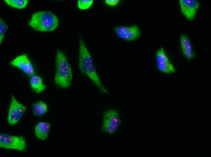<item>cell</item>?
<instances>
[{
  "label": "cell",
  "instance_id": "13",
  "mask_svg": "<svg viewBox=\"0 0 211 157\" xmlns=\"http://www.w3.org/2000/svg\"><path fill=\"white\" fill-rule=\"evenodd\" d=\"M30 78V86L34 92L39 94L47 88V86L44 84L42 78L39 75L35 74Z\"/></svg>",
  "mask_w": 211,
  "mask_h": 157
},
{
  "label": "cell",
  "instance_id": "2",
  "mask_svg": "<svg viewBox=\"0 0 211 157\" xmlns=\"http://www.w3.org/2000/svg\"><path fill=\"white\" fill-rule=\"evenodd\" d=\"M56 72L54 82L56 85L62 88L67 89L71 85L72 72L66 56L61 50L57 51L55 57Z\"/></svg>",
  "mask_w": 211,
  "mask_h": 157
},
{
  "label": "cell",
  "instance_id": "17",
  "mask_svg": "<svg viewBox=\"0 0 211 157\" xmlns=\"http://www.w3.org/2000/svg\"><path fill=\"white\" fill-rule=\"evenodd\" d=\"M8 26L3 20L0 19V44L2 43L5 32L8 29Z\"/></svg>",
  "mask_w": 211,
  "mask_h": 157
},
{
  "label": "cell",
  "instance_id": "9",
  "mask_svg": "<svg viewBox=\"0 0 211 157\" xmlns=\"http://www.w3.org/2000/svg\"><path fill=\"white\" fill-rule=\"evenodd\" d=\"M114 30L119 37L127 41L137 39L141 34L140 29L136 25L131 26H120L115 27Z\"/></svg>",
  "mask_w": 211,
  "mask_h": 157
},
{
  "label": "cell",
  "instance_id": "10",
  "mask_svg": "<svg viewBox=\"0 0 211 157\" xmlns=\"http://www.w3.org/2000/svg\"><path fill=\"white\" fill-rule=\"evenodd\" d=\"M181 11L183 14L189 21L193 20L199 6L196 0H179Z\"/></svg>",
  "mask_w": 211,
  "mask_h": 157
},
{
  "label": "cell",
  "instance_id": "12",
  "mask_svg": "<svg viewBox=\"0 0 211 157\" xmlns=\"http://www.w3.org/2000/svg\"><path fill=\"white\" fill-rule=\"evenodd\" d=\"M51 127V124L48 122L40 121L37 123L35 127V132L37 138L42 141L46 139Z\"/></svg>",
  "mask_w": 211,
  "mask_h": 157
},
{
  "label": "cell",
  "instance_id": "8",
  "mask_svg": "<svg viewBox=\"0 0 211 157\" xmlns=\"http://www.w3.org/2000/svg\"><path fill=\"white\" fill-rule=\"evenodd\" d=\"M156 61L157 68L161 72L167 74L176 72V70L169 61L163 47L157 51Z\"/></svg>",
  "mask_w": 211,
  "mask_h": 157
},
{
  "label": "cell",
  "instance_id": "7",
  "mask_svg": "<svg viewBox=\"0 0 211 157\" xmlns=\"http://www.w3.org/2000/svg\"><path fill=\"white\" fill-rule=\"evenodd\" d=\"M9 63L12 66L22 70L30 77L35 74V68L26 54L17 56Z\"/></svg>",
  "mask_w": 211,
  "mask_h": 157
},
{
  "label": "cell",
  "instance_id": "14",
  "mask_svg": "<svg viewBox=\"0 0 211 157\" xmlns=\"http://www.w3.org/2000/svg\"><path fill=\"white\" fill-rule=\"evenodd\" d=\"M47 104L44 101H40L32 104V111L34 115L41 117L48 111Z\"/></svg>",
  "mask_w": 211,
  "mask_h": 157
},
{
  "label": "cell",
  "instance_id": "1",
  "mask_svg": "<svg viewBox=\"0 0 211 157\" xmlns=\"http://www.w3.org/2000/svg\"><path fill=\"white\" fill-rule=\"evenodd\" d=\"M79 67L82 73L87 76L101 92L108 93L98 74L92 56L81 38L79 41Z\"/></svg>",
  "mask_w": 211,
  "mask_h": 157
},
{
  "label": "cell",
  "instance_id": "18",
  "mask_svg": "<svg viewBox=\"0 0 211 157\" xmlns=\"http://www.w3.org/2000/svg\"><path fill=\"white\" fill-rule=\"evenodd\" d=\"M119 0H106L105 3L107 5L113 6L117 5L119 2Z\"/></svg>",
  "mask_w": 211,
  "mask_h": 157
},
{
  "label": "cell",
  "instance_id": "3",
  "mask_svg": "<svg viewBox=\"0 0 211 157\" xmlns=\"http://www.w3.org/2000/svg\"><path fill=\"white\" fill-rule=\"evenodd\" d=\"M59 21L53 13L49 11H41L33 13L28 25L35 31H52L58 27Z\"/></svg>",
  "mask_w": 211,
  "mask_h": 157
},
{
  "label": "cell",
  "instance_id": "15",
  "mask_svg": "<svg viewBox=\"0 0 211 157\" xmlns=\"http://www.w3.org/2000/svg\"><path fill=\"white\" fill-rule=\"evenodd\" d=\"M4 1L8 5L19 9L24 8L28 3V0H5Z\"/></svg>",
  "mask_w": 211,
  "mask_h": 157
},
{
  "label": "cell",
  "instance_id": "16",
  "mask_svg": "<svg viewBox=\"0 0 211 157\" xmlns=\"http://www.w3.org/2000/svg\"><path fill=\"white\" fill-rule=\"evenodd\" d=\"M93 2V0H79L78 6L80 10H85L90 8Z\"/></svg>",
  "mask_w": 211,
  "mask_h": 157
},
{
  "label": "cell",
  "instance_id": "6",
  "mask_svg": "<svg viewBox=\"0 0 211 157\" xmlns=\"http://www.w3.org/2000/svg\"><path fill=\"white\" fill-rule=\"evenodd\" d=\"M26 110V107L19 102L12 95L8 115V124L11 126L16 124L24 115Z\"/></svg>",
  "mask_w": 211,
  "mask_h": 157
},
{
  "label": "cell",
  "instance_id": "11",
  "mask_svg": "<svg viewBox=\"0 0 211 157\" xmlns=\"http://www.w3.org/2000/svg\"><path fill=\"white\" fill-rule=\"evenodd\" d=\"M180 43L184 56L189 61L193 59L195 55L190 41L186 35L182 34L180 36Z\"/></svg>",
  "mask_w": 211,
  "mask_h": 157
},
{
  "label": "cell",
  "instance_id": "4",
  "mask_svg": "<svg viewBox=\"0 0 211 157\" xmlns=\"http://www.w3.org/2000/svg\"><path fill=\"white\" fill-rule=\"evenodd\" d=\"M121 123L117 110L113 109L106 110L103 113L101 130L109 134H113L118 130Z\"/></svg>",
  "mask_w": 211,
  "mask_h": 157
},
{
  "label": "cell",
  "instance_id": "5",
  "mask_svg": "<svg viewBox=\"0 0 211 157\" xmlns=\"http://www.w3.org/2000/svg\"><path fill=\"white\" fill-rule=\"evenodd\" d=\"M0 147L6 149H13L25 152L27 146L25 139L23 136H17L1 133Z\"/></svg>",
  "mask_w": 211,
  "mask_h": 157
}]
</instances>
